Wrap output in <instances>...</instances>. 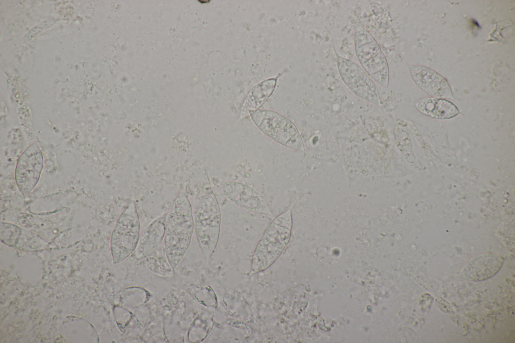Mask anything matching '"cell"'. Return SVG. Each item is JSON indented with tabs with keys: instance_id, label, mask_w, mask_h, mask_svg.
Here are the masks:
<instances>
[{
	"instance_id": "8",
	"label": "cell",
	"mask_w": 515,
	"mask_h": 343,
	"mask_svg": "<svg viewBox=\"0 0 515 343\" xmlns=\"http://www.w3.org/2000/svg\"><path fill=\"white\" fill-rule=\"evenodd\" d=\"M43 167V154L38 144L35 142L22 153L16 167V183L24 196L29 194L37 185Z\"/></svg>"
},
{
	"instance_id": "2",
	"label": "cell",
	"mask_w": 515,
	"mask_h": 343,
	"mask_svg": "<svg viewBox=\"0 0 515 343\" xmlns=\"http://www.w3.org/2000/svg\"><path fill=\"white\" fill-rule=\"evenodd\" d=\"M292 227L291 208L277 216L265 230L253 254L250 272L256 273L271 266L289 242Z\"/></svg>"
},
{
	"instance_id": "4",
	"label": "cell",
	"mask_w": 515,
	"mask_h": 343,
	"mask_svg": "<svg viewBox=\"0 0 515 343\" xmlns=\"http://www.w3.org/2000/svg\"><path fill=\"white\" fill-rule=\"evenodd\" d=\"M221 219L217 200L212 192H209L199 203L195 215L198 242L207 260L212 255L218 242Z\"/></svg>"
},
{
	"instance_id": "10",
	"label": "cell",
	"mask_w": 515,
	"mask_h": 343,
	"mask_svg": "<svg viewBox=\"0 0 515 343\" xmlns=\"http://www.w3.org/2000/svg\"><path fill=\"white\" fill-rule=\"evenodd\" d=\"M412 79L426 94L437 98H451V89L446 80L433 70L420 65H408Z\"/></svg>"
},
{
	"instance_id": "12",
	"label": "cell",
	"mask_w": 515,
	"mask_h": 343,
	"mask_svg": "<svg viewBox=\"0 0 515 343\" xmlns=\"http://www.w3.org/2000/svg\"><path fill=\"white\" fill-rule=\"evenodd\" d=\"M167 213L153 220L140 236L135 250L138 259L146 256L156 249L164 238Z\"/></svg>"
},
{
	"instance_id": "7",
	"label": "cell",
	"mask_w": 515,
	"mask_h": 343,
	"mask_svg": "<svg viewBox=\"0 0 515 343\" xmlns=\"http://www.w3.org/2000/svg\"><path fill=\"white\" fill-rule=\"evenodd\" d=\"M335 54L338 72L346 85L361 100L379 105V93L374 80L357 63L336 52Z\"/></svg>"
},
{
	"instance_id": "11",
	"label": "cell",
	"mask_w": 515,
	"mask_h": 343,
	"mask_svg": "<svg viewBox=\"0 0 515 343\" xmlns=\"http://www.w3.org/2000/svg\"><path fill=\"white\" fill-rule=\"evenodd\" d=\"M503 262V258L496 254L481 255L464 267L461 276L468 281H484L495 275L501 268Z\"/></svg>"
},
{
	"instance_id": "9",
	"label": "cell",
	"mask_w": 515,
	"mask_h": 343,
	"mask_svg": "<svg viewBox=\"0 0 515 343\" xmlns=\"http://www.w3.org/2000/svg\"><path fill=\"white\" fill-rule=\"evenodd\" d=\"M223 193L232 203L248 211L272 214L265 199L258 191L240 183L229 182L223 186Z\"/></svg>"
},
{
	"instance_id": "6",
	"label": "cell",
	"mask_w": 515,
	"mask_h": 343,
	"mask_svg": "<svg viewBox=\"0 0 515 343\" xmlns=\"http://www.w3.org/2000/svg\"><path fill=\"white\" fill-rule=\"evenodd\" d=\"M256 125L266 135L289 148L302 151L303 144L295 126L278 113L257 110L250 113Z\"/></svg>"
},
{
	"instance_id": "15",
	"label": "cell",
	"mask_w": 515,
	"mask_h": 343,
	"mask_svg": "<svg viewBox=\"0 0 515 343\" xmlns=\"http://www.w3.org/2000/svg\"><path fill=\"white\" fill-rule=\"evenodd\" d=\"M22 229L17 225L1 222V240L6 244L14 247L16 246L22 234Z\"/></svg>"
},
{
	"instance_id": "1",
	"label": "cell",
	"mask_w": 515,
	"mask_h": 343,
	"mask_svg": "<svg viewBox=\"0 0 515 343\" xmlns=\"http://www.w3.org/2000/svg\"><path fill=\"white\" fill-rule=\"evenodd\" d=\"M192 210L189 199L180 193L167 215L164 246L168 262L176 268L188 249L194 230Z\"/></svg>"
},
{
	"instance_id": "14",
	"label": "cell",
	"mask_w": 515,
	"mask_h": 343,
	"mask_svg": "<svg viewBox=\"0 0 515 343\" xmlns=\"http://www.w3.org/2000/svg\"><path fill=\"white\" fill-rule=\"evenodd\" d=\"M276 83L275 78L262 81L254 87L246 97L242 108V114L255 111L273 93Z\"/></svg>"
},
{
	"instance_id": "13",
	"label": "cell",
	"mask_w": 515,
	"mask_h": 343,
	"mask_svg": "<svg viewBox=\"0 0 515 343\" xmlns=\"http://www.w3.org/2000/svg\"><path fill=\"white\" fill-rule=\"evenodd\" d=\"M418 110L423 114L438 119H448L457 116L459 110L450 101L437 98H426L416 104Z\"/></svg>"
},
{
	"instance_id": "3",
	"label": "cell",
	"mask_w": 515,
	"mask_h": 343,
	"mask_svg": "<svg viewBox=\"0 0 515 343\" xmlns=\"http://www.w3.org/2000/svg\"><path fill=\"white\" fill-rule=\"evenodd\" d=\"M354 45L362 68L374 81L387 87L389 80L388 62L373 36L362 27H357L354 34Z\"/></svg>"
},
{
	"instance_id": "5",
	"label": "cell",
	"mask_w": 515,
	"mask_h": 343,
	"mask_svg": "<svg viewBox=\"0 0 515 343\" xmlns=\"http://www.w3.org/2000/svg\"><path fill=\"white\" fill-rule=\"evenodd\" d=\"M139 219L134 202L130 203L117 221L111 238L114 264L120 263L135 251L140 237Z\"/></svg>"
}]
</instances>
